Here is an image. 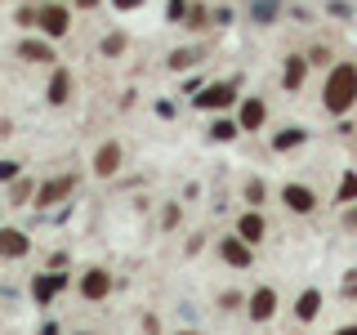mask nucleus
<instances>
[{
    "label": "nucleus",
    "mask_w": 357,
    "mask_h": 335,
    "mask_svg": "<svg viewBox=\"0 0 357 335\" xmlns=\"http://www.w3.org/2000/svg\"><path fill=\"white\" fill-rule=\"evenodd\" d=\"M107 5L116 9V14H134V9H143L148 0H107Z\"/></svg>",
    "instance_id": "28"
},
{
    "label": "nucleus",
    "mask_w": 357,
    "mask_h": 335,
    "mask_svg": "<svg viewBox=\"0 0 357 335\" xmlns=\"http://www.w3.org/2000/svg\"><path fill=\"white\" fill-rule=\"evenodd\" d=\"M237 126L241 134H255L268 126V98L264 94H241L237 98Z\"/></svg>",
    "instance_id": "5"
},
{
    "label": "nucleus",
    "mask_w": 357,
    "mask_h": 335,
    "mask_svg": "<svg viewBox=\"0 0 357 335\" xmlns=\"http://www.w3.org/2000/svg\"><path fill=\"white\" fill-rule=\"evenodd\" d=\"M326 14H331V18H353V9L344 5V0H331V5H326Z\"/></svg>",
    "instance_id": "30"
},
{
    "label": "nucleus",
    "mask_w": 357,
    "mask_h": 335,
    "mask_svg": "<svg viewBox=\"0 0 357 335\" xmlns=\"http://www.w3.org/2000/svg\"><path fill=\"white\" fill-rule=\"evenodd\" d=\"M76 335H94V331H76Z\"/></svg>",
    "instance_id": "36"
},
{
    "label": "nucleus",
    "mask_w": 357,
    "mask_h": 335,
    "mask_svg": "<svg viewBox=\"0 0 357 335\" xmlns=\"http://www.w3.org/2000/svg\"><path fill=\"white\" fill-rule=\"evenodd\" d=\"M9 134H14V121H9V117H0V139H9Z\"/></svg>",
    "instance_id": "31"
},
{
    "label": "nucleus",
    "mask_w": 357,
    "mask_h": 335,
    "mask_svg": "<svg viewBox=\"0 0 357 335\" xmlns=\"http://www.w3.org/2000/svg\"><path fill=\"white\" fill-rule=\"evenodd\" d=\"M27 5H50V0H27Z\"/></svg>",
    "instance_id": "35"
},
{
    "label": "nucleus",
    "mask_w": 357,
    "mask_h": 335,
    "mask_svg": "<svg viewBox=\"0 0 357 335\" xmlns=\"http://www.w3.org/2000/svg\"><path fill=\"white\" fill-rule=\"evenodd\" d=\"M36 31L50 40H63L72 31V5L63 0H50V5H36Z\"/></svg>",
    "instance_id": "3"
},
{
    "label": "nucleus",
    "mask_w": 357,
    "mask_h": 335,
    "mask_svg": "<svg viewBox=\"0 0 357 335\" xmlns=\"http://www.w3.org/2000/svg\"><path fill=\"white\" fill-rule=\"evenodd\" d=\"M72 85H76L72 67H59V63H54V72H50V85H45V103H50V107H63L67 98H72Z\"/></svg>",
    "instance_id": "6"
},
{
    "label": "nucleus",
    "mask_w": 357,
    "mask_h": 335,
    "mask_svg": "<svg viewBox=\"0 0 357 335\" xmlns=\"http://www.w3.org/2000/svg\"><path fill=\"white\" fill-rule=\"evenodd\" d=\"M245 201H250V210H259L264 201H268V188H264V179H245Z\"/></svg>",
    "instance_id": "23"
},
{
    "label": "nucleus",
    "mask_w": 357,
    "mask_h": 335,
    "mask_svg": "<svg viewBox=\"0 0 357 335\" xmlns=\"http://www.w3.org/2000/svg\"><path fill=\"white\" fill-rule=\"evenodd\" d=\"M121 161H126V148H121L116 139H103L98 143V152H94V174L98 179H112L121 170Z\"/></svg>",
    "instance_id": "8"
},
{
    "label": "nucleus",
    "mask_w": 357,
    "mask_h": 335,
    "mask_svg": "<svg viewBox=\"0 0 357 335\" xmlns=\"http://www.w3.org/2000/svg\"><path fill=\"white\" fill-rule=\"evenodd\" d=\"M304 143H308L304 126H286L282 134H273V152H290V148H304Z\"/></svg>",
    "instance_id": "14"
},
{
    "label": "nucleus",
    "mask_w": 357,
    "mask_h": 335,
    "mask_svg": "<svg viewBox=\"0 0 357 335\" xmlns=\"http://www.w3.org/2000/svg\"><path fill=\"white\" fill-rule=\"evenodd\" d=\"M317 308H321V295L317 290H304V295H299V322H312Z\"/></svg>",
    "instance_id": "22"
},
{
    "label": "nucleus",
    "mask_w": 357,
    "mask_h": 335,
    "mask_svg": "<svg viewBox=\"0 0 357 335\" xmlns=\"http://www.w3.org/2000/svg\"><path fill=\"white\" fill-rule=\"evenodd\" d=\"M308 54H286V63H282V89L286 94H299L304 89V81H308Z\"/></svg>",
    "instance_id": "7"
},
{
    "label": "nucleus",
    "mask_w": 357,
    "mask_h": 335,
    "mask_svg": "<svg viewBox=\"0 0 357 335\" xmlns=\"http://www.w3.org/2000/svg\"><path fill=\"white\" fill-rule=\"evenodd\" d=\"M277 14H282V0H255V9H250V18L259 22V27H273Z\"/></svg>",
    "instance_id": "18"
},
{
    "label": "nucleus",
    "mask_w": 357,
    "mask_h": 335,
    "mask_svg": "<svg viewBox=\"0 0 357 335\" xmlns=\"http://www.w3.org/2000/svg\"><path fill=\"white\" fill-rule=\"evenodd\" d=\"M321 107L331 117H349L357 107V63L353 59H335L326 67V81H321Z\"/></svg>",
    "instance_id": "1"
},
{
    "label": "nucleus",
    "mask_w": 357,
    "mask_h": 335,
    "mask_svg": "<svg viewBox=\"0 0 357 335\" xmlns=\"http://www.w3.org/2000/svg\"><path fill=\"white\" fill-rule=\"evenodd\" d=\"M183 27H188V31H201V27H210V9L201 5V0H192V5H188V18H183Z\"/></svg>",
    "instance_id": "21"
},
{
    "label": "nucleus",
    "mask_w": 357,
    "mask_h": 335,
    "mask_svg": "<svg viewBox=\"0 0 357 335\" xmlns=\"http://www.w3.org/2000/svg\"><path fill=\"white\" fill-rule=\"evenodd\" d=\"M273 308H277L273 286H264V290H255V295H250V318L255 322H268V318H273Z\"/></svg>",
    "instance_id": "15"
},
{
    "label": "nucleus",
    "mask_w": 357,
    "mask_h": 335,
    "mask_svg": "<svg viewBox=\"0 0 357 335\" xmlns=\"http://www.w3.org/2000/svg\"><path fill=\"white\" fill-rule=\"evenodd\" d=\"M197 63H201V50H197V45H178V50H170V59H165L170 72H188V67H197Z\"/></svg>",
    "instance_id": "16"
},
{
    "label": "nucleus",
    "mask_w": 357,
    "mask_h": 335,
    "mask_svg": "<svg viewBox=\"0 0 357 335\" xmlns=\"http://www.w3.org/2000/svg\"><path fill=\"white\" fill-rule=\"evenodd\" d=\"M241 134V126H237V117H223V112H215V121H210V130H206V139L210 143H232Z\"/></svg>",
    "instance_id": "11"
},
{
    "label": "nucleus",
    "mask_w": 357,
    "mask_h": 335,
    "mask_svg": "<svg viewBox=\"0 0 357 335\" xmlns=\"http://www.w3.org/2000/svg\"><path fill=\"white\" fill-rule=\"evenodd\" d=\"M335 335H357V327H344V331H335Z\"/></svg>",
    "instance_id": "34"
},
{
    "label": "nucleus",
    "mask_w": 357,
    "mask_h": 335,
    "mask_svg": "<svg viewBox=\"0 0 357 335\" xmlns=\"http://www.w3.org/2000/svg\"><path fill=\"white\" fill-rule=\"evenodd\" d=\"M357 197V174H344V184H340V197L335 201H353Z\"/></svg>",
    "instance_id": "27"
},
{
    "label": "nucleus",
    "mask_w": 357,
    "mask_h": 335,
    "mask_svg": "<svg viewBox=\"0 0 357 335\" xmlns=\"http://www.w3.org/2000/svg\"><path fill=\"white\" fill-rule=\"evenodd\" d=\"M103 0H72V9H98Z\"/></svg>",
    "instance_id": "32"
},
{
    "label": "nucleus",
    "mask_w": 357,
    "mask_h": 335,
    "mask_svg": "<svg viewBox=\"0 0 357 335\" xmlns=\"http://www.w3.org/2000/svg\"><path fill=\"white\" fill-rule=\"evenodd\" d=\"M264 232H268V223H264V215L259 210H250V215H241V223H237V237L241 241H264Z\"/></svg>",
    "instance_id": "13"
},
{
    "label": "nucleus",
    "mask_w": 357,
    "mask_h": 335,
    "mask_svg": "<svg viewBox=\"0 0 357 335\" xmlns=\"http://www.w3.org/2000/svg\"><path fill=\"white\" fill-rule=\"evenodd\" d=\"M72 188H76V174H59V179H45V184L36 188V206H59L63 197H72Z\"/></svg>",
    "instance_id": "9"
},
{
    "label": "nucleus",
    "mask_w": 357,
    "mask_h": 335,
    "mask_svg": "<svg viewBox=\"0 0 357 335\" xmlns=\"http://www.w3.org/2000/svg\"><path fill=\"white\" fill-rule=\"evenodd\" d=\"M219 255H223V260H228V264H237V268H245V264H250V255H245V246H241L237 237H223Z\"/></svg>",
    "instance_id": "19"
},
{
    "label": "nucleus",
    "mask_w": 357,
    "mask_h": 335,
    "mask_svg": "<svg viewBox=\"0 0 357 335\" xmlns=\"http://www.w3.org/2000/svg\"><path fill=\"white\" fill-rule=\"evenodd\" d=\"M18 27H27V31H36V5H27V0H22V5H18Z\"/></svg>",
    "instance_id": "26"
},
{
    "label": "nucleus",
    "mask_w": 357,
    "mask_h": 335,
    "mask_svg": "<svg viewBox=\"0 0 357 335\" xmlns=\"http://www.w3.org/2000/svg\"><path fill=\"white\" fill-rule=\"evenodd\" d=\"M0 255H5V260H18V255H27V237H22L18 228H0Z\"/></svg>",
    "instance_id": "17"
},
{
    "label": "nucleus",
    "mask_w": 357,
    "mask_h": 335,
    "mask_svg": "<svg viewBox=\"0 0 357 335\" xmlns=\"http://www.w3.org/2000/svg\"><path fill=\"white\" fill-rule=\"evenodd\" d=\"M188 5H192V0H170V5H165V22L183 27V18H188Z\"/></svg>",
    "instance_id": "24"
},
{
    "label": "nucleus",
    "mask_w": 357,
    "mask_h": 335,
    "mask_svg": "<svg viewBox=\"0 0 357 335\" xmlns=\"http://www.w3.org/2000/svg\"><path fill=\"white\" fill-rule=\"evenodd\" d=\"M54 45H59V40H50V36L36 31V36H22L14 45V54L22 63H31V67H54V63H59V50H54Z\"/></svg>",
    "instance_id": "4"
},
{
    "label": "nucleus",
    "mask_w": 357,
    "mask_h": 335,
    "mask_svg": "<svg viewBox=\"0 0 357 335\" xmlns=\"http://www.w3.org/2000/svg\"><path fill=\"white\" fill-rule=\"evenodd\" d=\"M178 335H188V331H178Z\"/></svg>",
    "instance_id": "37"
},
{
    "label": "nucleus",
    "mask_w": 357,
    "mask_h": 335,
    "mask_svg": "<svg viewBox=\"0 0 357 335\" xmlns=\"http://www.w3.org/2000/svg\"><path fill=\"white\" fill-rule=\"evenodd\" d=\"M107 290H112V277L103 273V268H89V273L81 277V295L85 299H103Z\"/></svg>",
    "instance_id": "12"
},
{
    "label": "nucleus",
    "mask_w": 357,
    "mask_h": 335,
    "mask_svg": "<svg viewBox=\"0 0 357 335\" xmlns=\"http://www.w3.org/2000/svg\"><path fill=\"white\" fill-rule=\"evenodd\" d=\"M237 89H241L237 76H232V81H210L192 94V107L197 112H228V107H237V98H241Z\"/></svg>",
    "instance_id": "2"
},
{
    "label": "nucleus",
    "mask_w": 357,
    "mask_h": 335,
    "mask_svg": "<svg viewBox=\"0 0 357 335\" xmlns=\"http://www.w3.org/2000/svg\"><path fill=\"white\" fill-rule=\"evenodd\" d=\"M22 161H0V184H9V179H18Z\"/></svg>",
    "instance_id": "29"
},
{
    "label": "nucleus",
    "mask_w": 357,
    "mask_h": 335,
    "mask_svg": "<svg viewBox=\"0 0 357 335\" xmlns=\"http://www.w3.org/2000/svg\"><path fill=\"white\" fill-rule=\"evenodd\" d=\"M282 201H286L290 215H312V210H317V197H312L308 184H286L282 188Z\"/></svg>",
    "instance_id": "10"
},
{
    "label": "nucleus",
    "mask_w": 357,
    "mask_h": 335,
    "mask_svg": "<svg viewBox=\"0 0 357 335\" xmlns=\"http://www.w3.org/2000/svg\"><path fill=\"white\" fill-rule=\"evenodd\" d=\"M98 54H103V59H121V54H126V31H107V36L98 40Z\"/></svg>",
    "instance_id": "20"
},
{
    "label": "nucleus",
    "mask_w": 357,
    "mask_h": 335,
    "mask_svg": "<svg viewBox=\"0 0 357 335\" xmlns=\"http://www.w3.org/2000/svg\"><path fill=\"white\" fill-rule=\"evenodd\" d=\"M344 290H349V295H357V273L349 277V282H344Z\"/></svg>",
    "instance_id": "33"
},
{
    "label": "nucleus",
    "mask_w": 357,
    "mask_h": 335,
    "mask_svg": "<svg viewBox=\"0 0 357 335\" xmlns=\"http://www.w3.org/2000/svg\"><path fill=\"white\" fill-rule=\"evenodd\" d=\"M308 63H312V67H331V63H335L331 45H312V50H308Z\"/></svg>",
    "instance_id": "25"
}]
</instances>
